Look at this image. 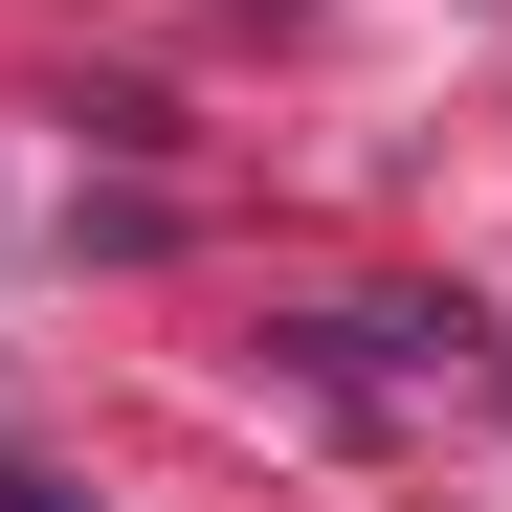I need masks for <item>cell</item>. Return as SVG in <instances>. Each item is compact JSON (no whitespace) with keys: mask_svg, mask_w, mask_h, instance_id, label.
<instances>
[{"mask_svg":"<svg viewBox=\"0 0 512 512\" xmlns=\"http://www.w3.org/2000/svg\"><path fill=\"white\" fill-rule=\"evenodd\" d=\"M0 512H67V490H45V468H0Z\"/></svg>","mask_w":512,"mask_h":512,"instance_id":"cell-1","label":"cell"}]
</instances>
